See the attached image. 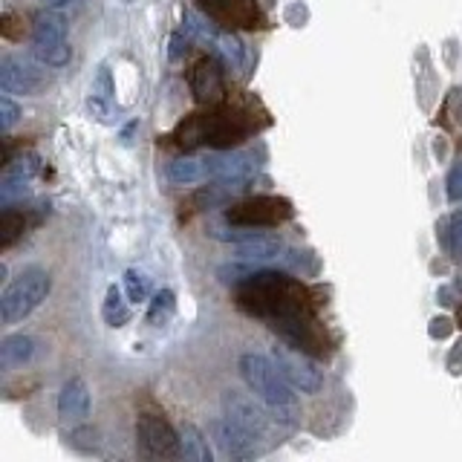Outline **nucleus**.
I'll use <instances>...</instances> for the list:
<instances>
[{"mask_svg":"<svg viewBox=\"0 0 462 462\" xmlns=\"http://www.w3.org/2000/svg\"><path fill=\"white\" fill-rule=\"evenodd\" d=\"M235 300L245 315L263 318H283V315H315L318 300L310 286L298 278H289L286 272H254L235 289Z\"/></svg>","mask_w":462,"mask_h":462,"instance_id":"nucleus-1","label":"nucleus"},{"mask_svg":"<svg viewBox=\"0 0 462 462\" xmlns=\"http://www.w3.org/2000/svg\"><path fill=\"white\" fill-rule=\"evenodd\" d=\"M254 130L252 119L243 110H231L226 105H214L202 113H191L180 127L173 130V142L185 151H194L199 144H208L214 151H228Z\"/></svg>","mask_w":462,"mask_h":462,"instance_id":"nucleus-2","label":"nucleus"},{"mask_svg":"<svg viewBox=\"0 0 462 462\" xmlns=\"http://www.w3.org/2000/svg\"><path fill=\"white\" fill-rule=\"evenodd\" d=\"M240 375H243V382L249 384L252 393L266 404L286 430H292L298 425L300 408L292 393L295 387L286 382V375L274 367L272 358L257 356V353L240 356Z\"/></svg>","mask_w":462,"mask_h":462,"instance_id":"nucleus-3","label":"nucleus"},{"mask_svg":"<svg viewBox=\"0 0 462 462\" xmlns=\"http://www.w3.org/2000/svg\"><path fill=\"white\" fill-rule=\"evenodd\" d=\"M52 289V278L47 269L29 266L18 278L9 281L6 289L0 292V321L4 324H18L26 315H32L43 300H47Z\"/></svg>","mask_w":462,"mask_h":462,"instance_id":"nucleus-4","label":"nucleus"},{"mask_svg":"<svg viewBox=\"0 0 462 462\" xmlns=\"http://www.w3.org/2000/svg\"><path fill=\"white\" fill-rule=\"evenodd\" d=\"M272 332H278V338L298 346V350L310 353L315 358L329 356L332 353V341L327 336V329L315 321V315L300 312V315H283V318H272L266 321Z\"/></svg>","mask_w":462,"mask_h":462,"instance_id":"nucleus-5","label":"nucleus"},{"mask_svg":"<svg viewBox=\"0 0 462 462\" xmlns=\"http://www.w3.org/2000/svg\"><path fill=\"white\" fill-rule=\"evenodd\" d=\"M292 217V202L283 197H249L243 202H235L226 211V220L237 228H272L281 226Z\"/></svg>","mask_w":462,"mask_h":462,"instance_id":"nucleus-6","label":"nucleus"},{"mask_svg":"<svg viewBox=\"0 0 462 462\" xmlns=\"http://www.w3.org/2000/svg\"><path fill=\"white\" fill-rule=\"evenodd\" d=\"M32 55L47 67H64L69 61L67 21L58 12H41L32 26Z\"/></svg>","mask_w":462,"mask_h":462,"instance_id":"nucleus-7","label":"nucleus"},{"mask_svg":"<svg viewBox=\"0 0 462 462\" xmlns=\"http://www.w3.org/2000/svg\"><path fill=\"white\" fill-rule=\"evenodd\" d=\"M223 411H226L228 419H235L240 428H245L260 442L272 439L274 433L283 428L266 404H257L252 396L240 393V390H226V393H223Z\"/></svg>","mask_w":462,"mask_h":462,"instance_id":"nucleus-8","label":"nucleus"},{"mask_svg":"<svg viewBox=\"0 0 462 462\" xmlns=\"http://www.w3.org/2000/svg\"><path fill=\"white\" fill-rule=\"evenodd\" d=\"M269 358L274 361V367L286 375V382L292 384L295 390H300V393H318V390L324 387V373L318 370L312 356L298 350V346L281 341V344L272 346Z\"/></svg>","mask_w":462,"mask_h":462,"instance_id":"nucleus-9","label":"nucleus"},{"mask_svg":"<svg viewBox=\"0 0 462 462\" xmlns=\"http://www.w3.org/2000/svg\"><path fill=\"white\" fill-rule=\"evenodd\" d=\"M136 445L144 457L153 459H180V430H173L168 419L159 413H139L136 419Z\"/></svg>","mask_w":462,"mask_h":462,"instance_id":"nucleus-10","label":"nucleus"},{"mask_svg":"<svg viewBox=\"0 0 462 462\" xmlns=\"http://www.w3.org/2000/svg\"><path fill=\"white\" fill-rule=\"evenodd\" d=\"M194 4L208 21L226 29H245V32L266 29V14L257 0H194Z\"/></svg>","mask_w":462,"mask_h":462,"instance_id":"nucleus-11","label":"nucleus"},{"mask_svg":"<svg viewBox=\"0 0 462 462\" xmlns=\"http://www.w3.org/2000/svg\"><path fill=\"white\" fill-rule=\"evenodd\" d=\"M208 433H211V442L217 445V451L228 459H254L263 454V448H260V439L252 437L249 430L240 428L235 419H214L208 425Z\"/></svg>","mask_w":462,"mask_h":462,"instance_id":"nucleus-12","label":"nucleus"},{"mask_svg":"<svg viewBox=\"0 0 462 462\" xmlns=\"http://www.w3.org/2000/svg\"><path fill=\"white\" fill-rule=\"evenodd\" d=\"M188 87L197 98V105H223L226 98V72L217 55H202L199 61L188 72Z\"/></svg>","mask_w":462,"mask_h":462,"instance_id":"nucleus-13","label":"nucleus"},{"mask_svg":"<svg viewBox=\"0 0 462 462\" xmlns=\"http://www.w3.org/2000/svg\"><path fill=\"white\" fill-rule=\"evenodd\" d=\"M93 408V399H90V387L81 379V375H72V379L61 387L58 393V419H61L64 428H79L87 422Z\"/></svg>","mask_w":462,"mask_h":462,"instance_id":"nucleus-14","label":"nucleus"},{"mask_svg":"<svg viewBox=\"0 0 462 462\" xmlns=\"http://www.w3.org/2000/svg\"><path fill=\"white\" fill-rule=\"evenodd\" d=\"M0 87H4L6 93L35 96L43 87V76L29 61H23V58L4 55L0 58Z\"/></svg>","mask_w":462,"mask_h":462,"instance_id":"nucleus-15","label":"nucleus"},{"mask_svg":"<svg viewBox=\"0 0 462 462\" xmlns=\"http://www.w3.org/2000/svg\"><path fill=\"white\" fill-rule=\"evenodd\" d=\"M206 171L208 177H214L220 185L226 188H240V182H245L254 173V159L249 153H240V151H226V153H217L206 159Z\"/></svg>","mask_w":462,"mask_h":462,"instance_id":"nucleus-16","label":"nucleus"},{"mask_svg":"<svg viewBox=\"0 0 462 462\" xmlns=\"http://www.w3.org/2000/svg\"><path fill=\"white\" fill-rule=\"evenodd\" d=\"M38 173V159L35 156H21L18 162H9L4 177H0V199L4 206H12L14 199H23L29 194V185H32Z\"/></svg>","mask_w":462,"mask_h":462,"instance_id":"nucleus-17","label":"nucleus"},{"mask_svg":"<svg viewBox=\"0 0 462 462\" xmlns=\"http://www.w3.org/2000/svg\"><path fill=\"white\" fill-rule=\"evenodd\" d=\"M235 252L245 263H263L283 252V240L278 235H260V231H249L240 243H235Z\"/></svg>","mask_w":462,"mask_h":462,"instance_id":"nucleus-18","label":"nucleus"},{"mask_svg":"<svg viewBox=\"0 0 462 462\" xmlns=\"http://www.w3.org/2000/svg\"><path fill=\"white\" fill-rule=\"evenodd\" d=\"M35 353V341L18 332V336H6L0 341V370L12 373L14 367H23Z\"/></svg>","mask_w":462,"mask_h":462,"instance_id":"nucleus-19","label":"nucleus"},{"mask_svg":"<svg viewBox=\"0 0 462 462\" xmlns=\"http://www.w3.org/2000/svg\"><path fill=\"white\" fill-rule=\"evenodd\" d=\"M180 445H182V457L185 459H194V462H211L214 459L208 437L194 422H182L180 425Z\"/></svg>","mask_w":462,"mask_h":462,"instance_id":"nucleus-20","label":"nucleus"},{"mask_svg":"<svg viewBox=\"0 0 462 462\" xmlns=\"http://www.w3.org/2000/svg\"><path fill=\"white\" fill-rule=\"evenodd\" d=\"M168 177H171V182H177V185H194L199 180H206L208 177L206 159H191V156L173 159V162L168 165Z\"/></svg>","mask_w":462,"mask_h":462,"instance_id":"nucleus-21","label":"nucleus"},{"mask_svg":"<svg viewBox=\"0 0 462 462\" xmlns=\"http://www.w3.org/2000/svg\"><path fill=\"white\" fill-rule=\"evenodd\" d=\"M101 318H105V324L119 329L130 321V303L125 300L122 289L119 286H107V295H105V307H101Z\"/></svg>","mask_w":462,"mask_h":462,"instance_id":"nucleus-22","label":"nucleus"},{"mask_svg":"<svg viewBox=\"0 0 462 462\" xmlns=\"http://www.w3.org/2000/svg\"><path fill=\"white\" fill-rule=\"evenodd\" d=\"M437 240L451 257H462V214H448L437 223Z\"/></svg>","mask_w":462,"mask_h":462,"instance_id":"nucleus-23","label":"nucleus"},{"mask_svg":"<svg viewBox=\"0 0 462 462\" xmlns=\"http://www.w3.org/2000/svg\"><path fill=\"white\" fill-rule=\"evenodd\" d=\"M26 231V214L21 208L6 206L4 214H0V249H9V245L18 240Z\"/></svg>","mask_w":462,"mask_h":462,"instance_id":"nucleus-24","label":"nucleus"},{"mask_svg":"<svg viewBox=\"0 0 462 462\" xmlns=\"http://www.w3.org/2000/svg\"><path fill=\"white\" fill-rule=\"evenodd\" d=\"M173 312H177V295L171 292V289H162V292H156L151 307H148V324L151 327H165Z\"/></svg>","mask_w":462,"mask_h":462,"instance_id":"nucleus-25","label":"nucleus"},{"mask_svg":"<svg viewBox=\"0 0 462 462\" xmlns=\"http://www.w3.org/2000/svg\"><path fill=\"white\" fill-rule=\"evenodd\" d=\"M125 295H127L130 303L148 300V295H151V281L144 278L139 269H127L125 272Z\"/></svg>","mask_w":462,"mask_h":462,"instance_id":"nucleus-26","label":"nucleus"},{"mask_svg":"<svg viewBox=\"0 0 462 462\" xmlns=\"http://www.w3.org/2000/svg\"><path fill=\"white\" fill-rule=\"evenodd\" d=\"M217 274H220V281L223 283H243L245 278H249V274H254V269H252V263H245V260H243V263H231V266H220V272H217Z\"/></svg>","mask_w":462,"mask_h":462,"instance_id":"nucleus-27","label":"nucleus"},{"mask_svg":"<svg viewBox=\"0 0 462 462\" xmlns=\"http://www.w3.org/2000/svg\"><path fill=\"white\" fill-rule=\"evenodd\" d=\"M18 119H21L18 105H14L9 96H0V130H4V136L14 127V122H18Z\"/></svg>","mask_w":462,"mask_h":462,"instance_id":"nucleus-28","label":"nucleus"},{"mask_svg":"<svg viewBox=\"0 0 462 462\" xmlns=\"http://www.w3.org/2000/svg\"><path fill=\"white\" fill-rule=\"evenodd\" d=\"M23 23H26L23 18H18V14L6 12V14H4V23H0V29H4V38H6V41H21V38L26 35V26H23Z\"/></svg>","mask_w":462,"mask_h":462,"instance_id":"nucleus-29","label":"nucleus"},{"mask_svg":"<svg viewBox=\"0 0 462 462\" xmlns=\"http://www.w3.org/2000/svg\"><path fill=\"white\" fill-rule=\"evenodd\" d=\"M448 199H451V202L462 199V162L454 165V171L448 173Z\"/></svg>","mask_w":462,"mask_h":462,"instance_id":"nucleus-30","label":"nucleus"},{"mask_svg":"<svg viewBox=\"0 0 462 462\" xmlns=\"http://www.w3.org/2000/svg\"><path fill=\"white\" fill-rule=\"evenodd\" d=\"M451 329H454L451 318H445V315L433 318V321H430V338H448V336H451Z\"/></svg>","mask_w":462,"mask_h":462,"instance_id":"nucleus-31","label":"nucleus"},{"mask_svg":"<svg viewBox=\"0 0 462 462\" xmlns=\"http://www.w3.org/2000/svg\"><path fill=\"white\" fill-rule=\"evenodd\" d=\"M448 370H451L454 375L462 373V341H457V344H454V350H451V356H448Z\"/></svg>","mask_w":462,"mask_h":462,"instance_id":"nucleus-32","label":"nucleus"},{"mask_svg":"<svg viewBox=\"0 0 462 462\" xmlns=\"http://www.w3.org/2000/svg\"><path fill=\"white\" fill-rule=\"evenodd\" d=\"M41 4L47 6V9H58V6H67L69 0H41Z\"/></svg>","mask_w":462,"mask_h":462,"instance_id":"nucleus-33","label":"nucleus"},{"mask_svg":"<svg viewBox=\"0 0 462 462\" xmlns=\"http://www.w3.org/2000/svg\"><path fill=\"white\" fill-rule=\"evenodd\" d=\"M457 318H459V327H462V303H459V312H457Z\"/></svg>","mask_w":462,"mask_h":462,"instance_id":"nucleus-34","label":"nucleus"}]
</instances>
